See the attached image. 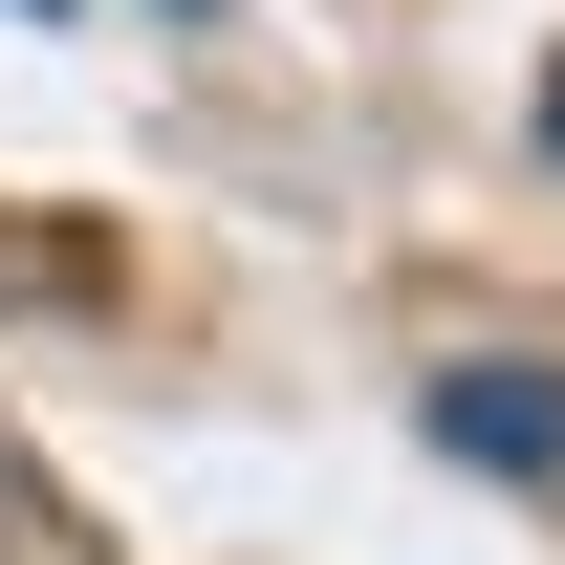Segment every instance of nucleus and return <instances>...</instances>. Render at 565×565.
<instances>
[{
    "mask_svg": "<svg viewBox=\"0 0 565 565\" xmlns=\"http://www.w3.org/2000/svg\"><path fill=\"white\" fill-rule=\"evenodd\" d=\"M414 414H435V457H479V479H565V370L544 349H457Z\"/></svg>",
    "mask_w": 565,
    "mask_h": 565,
    "instance_id": "1",
    "label": "nucleus"
},
{
    "mask_svg": "<svg viewBox=\"0 0 565 565\" xmlns=\"http://www.w3.org/2000/svg\"><path fill=\"white\" fill-rule=\"evenodd\" d=\"M544 174H565V66H544Z\"/></svg>",
    "mask_w": 565,
    "mask_h": 565,
    "instance_id": "2",
    "label": "nucleus"
},
{
    "mask_svg": "<svg viewBox=\"0 0 565 565\" xmlns=\"http://www.w3.org/2000/svg\"><path fill=\"white\" fill-rule=\"evenodd\" d=\"M22 22H66V0H22Z\"/></svg>",
    "mask_w": 565,
    "mask_h": 565,
    "instance_id": "3",
    "label": "nucleus"
}]
</instances>
